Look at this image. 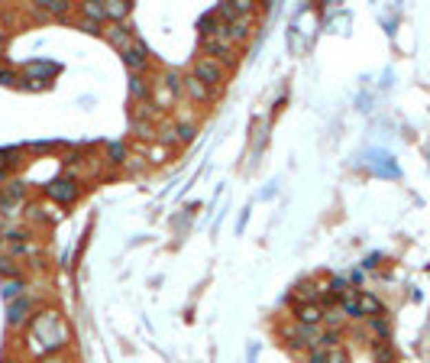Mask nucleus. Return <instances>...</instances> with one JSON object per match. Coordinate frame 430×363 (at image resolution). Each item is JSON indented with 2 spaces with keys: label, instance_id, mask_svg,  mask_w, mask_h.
<instances>
[{
  "label": "nucleus",
  "instance_id": "20",
  "mask_svg": "<svg viewBox=\"0 0 430 363\" xmlns=\"http://www.w3.org/2000/svg\"><path fill=\"white\" fill-rule=\"evenodd\" d=\"M74 10H78V17H84V20H94V23H101V26H107L104 0H84V3H78Z\"/></svg>",
  "mask_w": 430,
  "mask_h": 363
},
{
  "label": "nucleus",
  "instance_id": "21",
  "mask_svg": "<svg viewBox=\"0 0 430 363\" xmlns=\"http://www.w3.org/2000/svg\"><path fill=\"white\" fill-rule=\"evenodd\" d=\"M156 143L158 146H165V150H181L178 146V127H175V120H168V124H162L158 120V133H156Z\"/></svg>",
  "mask_w": 430,
  "mask_h": 363
},
{
  "label": "nucleus",
  "instance_id": "26",
  "mask_svg": "<svg viewBox=\"0 0 430 363\" xmlns=\"http://www.w3.org/2000/svg\"><path fill=\"white\" fill-rule=\"evenodd\" d=\"M130 146H126V143H110V146H107V162H110V166H120V169H123L126 166V159H130Z\"/></svg>",
  "mask_w": 430,
  "mask_h": 363
},
{
  "label": "nucleus",
  "instance_id": "16",
  "mask_svg": "<svg viewBox=\"0 0 430 363\" xmlns=\"http://www.w3.org/2000/svg\"><path fill=\"white\" fill-rule=\"evenodd\" d=\"M156 78L172 91V95L178 97V101H185V72H178V68H162Z\"/></svg>",
  "mask_w": 430,
  "mask_h": 363
},
{
  "label": "nucleus",
  "instance_id": "34",
  "mask_svg": "<svg viewBox=\"0 0 430 363\" xmlns=\"http://www.w3.org/2000/svg\"><path fill=\"white\" fill-rule=\"evenodd\" d=\"M343 344V331H330V328H324V334H320V347H340Z\"/></svg>",
  "mask_w": 430,
  "mask_h": 363
},
{
  "label": "nucleus",
  "instance_id": "18",
  "mask_svg": "<svg viewBox=\"0 0 430 363\" xmlns=\"http://www.w3.org/2000/svg\"><path fill=\"white\" fill-rule=\"evenodd\" d=\"M223 20L217 17V10H207L204 17L198 20V32H201V39H210V36H223Z\"/></svg>",
  "mask_w": 430,
  "mask_h": 363
},
{
  "label": "nucleus",
  "instance_id": "31",
  "mask_svg": "<svg viewBox=\"0 0 430 363\" xmlns=\"http://www.w3.org/2000/svg\"><path fill=\"white\" fill-rule=\"evenodd\" d=\"M20 81H23V75L13 68V65L0 62V85H3V88H20Z\"/></svg>",
  "mask_w": 430,
  "mask_h": 363
},
{
  "label": "nucleus",
  "instance_id": "36",
  "mask_svg": "<svg viewBox=\"0 0 430 363\" xmlns=\"http://www.w3.org/2000/svg\"><path fill=\"white\" fill-rule=\"evenodd\" d=\"M32 363H72V357H68V351H62V353H45V357H39Z\"/></svg>",
  "mask_w": 430,
  "mask_h": 363
},
{
  "label": "nucleus",
  "instance_id": "11",
  "mask_svg": "<svg viewBox=\"0 0 430 363\" xmlns=\"http://www.w3.org/2000/svg\"><path fill=\"white\" fill-rule=\"evenodd\" d=\"M291 321L311 324V328H324V305H314V302H291Z\"/></svg>",
  "mask_w": 430,
  "mask_h": 363
},
{
  "label": "nucleus",
  "instance_id": "29",
  "mask_svg": "<svg viewBox=\"0 0 430 363\" xmlns=\"http://www.w3.org/2000/svg\"><path fill=\"white\" fill-rule=\"evenodd\" d=\"M146 169H149L146 156H143L139 150H133V153H130V159H126V166H123V172H126V175H143Z\"/></svg>",
  "mask_w": 430,
  "mask_h": 363
},
{
  "label": "nucleus",
  "instance_id": "10",
  "mask_svg": "<svg viewBox=\"0 0 430 363\" xmlns=\"http://www.w3.org/2000/svg\"><path fill=\"white\" fill-rule=\"evenodd\" d=\"M72 10L74 3H68V0H36V3H30V13L39 20H65Z\"/></svg>",
  "mask_w": 430,
  "mask_h": 363
},
{
  "label": "nucleus",
  "instance_id": "2",
  "mask_svg": "<svg viewBox=\"0 0 430 363\" xmlns=\"http://www.w3.org/2000/svg\"><path fill=\"white\" fill-rule=\"evenodd\" d=\"M320 334H324V328L298 324V321H291V318L285 321V324H278V337H282V344L294 353V357H301V353L320 347Z\"/></svg>",
  "mask_w": 430,
  "mask_h": 363
},
{
  "label": "nucleus",
  "instance_id": "14",
  "mask_svg": "<svg viewBox=\"0 0 430 363\" xmlns=\"http://www.w3.org/2000/svg\"><path fill=\"white\" fill-rule=\"evenodd\" d=\"M126 91L133 104H149L152 97V75H126Z\"/></svg>",
  "mask_w": 430,
  "mask_h": 363
},
{
  "label": "nucleus",
  "instance_id": "30",
  "mask_svg": "<svg viewBox=\"0 0 430 363\" xmlns=\"http://www.w3.org/2000/svg\"><path fill=\"white\" fill-rule=\"evenodd\" d=\"M372 360L376 363H395V347H391V341L372 344Z\"/></svg>",
  "mask_w": 430,
  "mask_h": 363
},
{
  "label": "nucleus",
  "instance_id": "25",
  "mask_svg": "<svg viewBox=\"0 0 430 363\" xmlns=\"http://www.w3.org/2000/svg\"><path fill=\"white\" fill-rule=\"evenodd\" d=\"M0 279H3V282H7V279H23V263L7 257L3 250H0Z\"/></svg>",
  "mask_w": 430,
  "mask_h": 363
},
{
  "label": "nucleus",
  "instance_id": "17",
  "mask_svg": "<svg viewBox=\"0 0 430 363\" xmlns=\"http://www.w3.org/2000/svg\"><path fill=\"white\" fill-rule=\"evenodd\" d=\"M347 311L340 308V302H327L324 305V328L330 331H347Z\"/></svg>",
  "mask_w": 430,
  "mask_h": 363
},
{
  "label": "nucleus",
  "instance_id": "7",
  "mask_svg": "<svg viewBox=\"0 0 430 363\" xmlns=\"http://www.w3.org/2000/svg\"><path fill=\"white\" fill-rule=\"evenodd\" d=\"M120 59H123V65H126V75H149L152 55H149V46L143 36H136L133 46H130L126 52H120Z\"/></svg>",
  "mask_w": 430,
  "mask_h": 363
},
{
  "label": "nucleus",
  "instance_id": "32",
  "mask_svg": "<svg viewBox=\"0 0 430 363\" xmlns=\"http://www.w3.org/2000/svg\"><path fill=\"white\" fill-rule=\"evenodd\" d=\"M23 217H26L30 224H45V221H49L45 208H42V204H30V202H26V208H23Z\"/></svg>",
  "mask_w": 430,
  "mask_h": 363
},
{
  "label": "nucleus",
  "instance_id": "6",
  "mask_svg": "<svg viewBox=\"0 0 430 363\" xmlns=\"http://www.w3.org/2000/svg\"><path fill=\"white\" fill-rule=\"evenodd\" d=\"M36 311H39V305H36V299L26 292L23 299L7 305V328H10V331H26L32 324V318H36Z\"/></svg>",
  "mask_w": 430,
  "mask_h": 363
},
{
  "label": "nucleus",
  "instance_id": "23",
  "mask_svg": "<svg viewBox=\"0 0 430 363\" xmlns=\"http://www.w3.org/2000/svg\"><path fill=\"white\" fill-rule=\"evenodd\" d=\"M382 341H391V324L385 315L369 318V344H382Z\"/></svg>",
  "mask_w": 430,
  "mask_h": 363
},
{
  "label": "nucleus",
  "instance_id": "13",
  "mask_svg": "<svg viewBox=\"0 0 430 363\" xmlns=\"http://www.w3.org/2000/svg\"><path fill=\"white\" fill-rule=\"evenodd\" d=\"M252 30H256V17H236V20L227 23V30H223V36L230 39L236 49H243V46L249 43Z\"/></svg>",
  "mask_w": 430,
  "mask_h": 363
},
{
  "label": "nucleus",
  "instance_id": "27",
  "mask_svg": "<svg viewBox=\"0 0 430 363\" xmlns=\"http://www.w3.org/2000/svg\"><path fill=\"white\" fill-rule=\"evenodd\" d=\"M340 308L347 311L349 321H366V318H362V308H359V288H356V292H349L347 299H340Z\"/></svg>",
  "mask_w": 430,
  "mask_h": 363
},
{
  "label": "nucleus",
  "instance_id": "35",
  "mask_svg": "<svg viewBox=\"0 0 430 363\" xmlns=\"http://www.w3.org/2000/svg\"><path fill=\"white\" fill-rule=\"evenodd\" d=\"M74 23H78L84 32H91V36H104V26H101V23H94V20H84V17H78Z\"/></svg>",
  "mask_w": 430,
  "mask_h": 363
},
{
  "label": "nucleus",
  "instance_id": "19",
  "mask_svg": "<svg viewBox=\"0 0 430 363\" xmlns=\"http://www.w3.org/2000/svg\"><path fill=\"white\" fill-rule=\"evenodd\" d=\"M104 10H107V23H130L133 3L130 0H104Z\"/></svg>",
  "mask_w": 430,
  "mask_h": 363
},
{
  "label": "nucleus",
  "instance_id": "28",
  "mask_svg": "<svg viewBox=\"0 0 430 363\" xmlns=\"http://www.w3.org/2000/svg\"><path fill=\"white\" fill-rule=\"evenodd\" d=\"M23 295H26V279H7V282H3V299H7V305L23 299Z\"/></svg>",
  "mask_w": 430,
  "mask_h": 363
},
{
  "label": "nucleus",
  "instance_id": "22",
  "mask_svg": "<svg viewBox=\"0 0 430 363\" xmlns=\"http://www.w3.org/2000/svg\"><path fill=\"white\" fill-rule=\"evenodd\" d=\"M17 166H20V150H0V188L13 179Z\"/></svg>",
  "mask_w": 430,
  "mask_h": 363
},
{
  "label": "nucleus",
  "instance_id": "33",
  "mask_svg": "<svg viewBox=\"0 0 430 363\" xmlns=\"http://www.w3.org/2000/svg\"><path fill=\"white\" fill-rule=\"evenodd\" d=\"M178 127V146H188L198 137V124H175Z\"/></svg>",
  "mask_w": 430,
  "mask_h": 363
},
{
  "label": "nucleus",
  "instance_id": "24",
  "mask_svg": "<svg viewBox=\"0 0 430 363\" xmlns=\"http://www.w3.org/2000/svg\"><path fill=\"white\" fill-rule=\"evenodd\" d=\"M359 308H362V318H378V315H385V305L372 295V292H359Z\"/></svg>",
  "mask_w": 430,
  "mask_h": 363
},
{
  "label": "nucleus",
  "instance_id": "3",
  "mask_svg": "<svg viewBox=\"0 0 430 363\" xmlns=\"http://www.w3.org/2000/svg\"><path fill=\"white\" fill-rule=\"evenodd\" d=\"M81 192H84L81 179L72 175V172H62V175H55L52 182H45V185H42V195H45L52 204H62V208H68V204L78 202Z\"/></svg>",
  "mask_w": 430,
  "mask_h": 363
},
{
  "label": "nucleus",
  "instance_id": "5",
  "mask_svg": "<svg viewBox=\"0 0 430 363\" xmlns=\"http://www.w3.org/2000/svg\"><path fill=\"white\" fill-rule=\"evenodd\" d=\"M240 52H243V49H236L227 36H210V39H201V55H207V59H214V62H221L227 72L240 62Z\"/></svg>",
  "mask_w": 430,
  "mask_h": 363
},
{
  "label": "nucleus",
  "instance_id": "8",
  "mask_svg": "<svg viewBox=\"0 0 430 363\" xmlns=\"http://www.w3.org/2000/svg\"><path fill=\"white\" fill-rule=\"evenodd\" d=\"M217 91H210L204 81H198V78L191 75V72H185V101H188L191 107H198V110H207V107L217 104Z\"/></svg>",
  "mask_w": 430,
  "mask_h": 363
},
{
  "label": "nucleus",
  "instance_id": "38",
  "mask_svg": "<svg viewBox=\"0 0 430 363\" xmlns=\"http://www.w3.org/2000/svg\"><path fill=\"white\" fill-rule=\"evenodd\" d=\"M0 363H23V360H17V357H3Z\"/></svg>",
  "mask_w": 430,
  "mask_h": 363
},
{
  "label": "nucleus",
  "instance_id": "9",
  "mask_svg": "<svg viewBox=\"0 0 430 363\" xmlns=\"http://www.w3.org/2000/svg\"><path fill=\"white\" fill-rule=\"evenodd\" d=\"M139 32L133 30V23H107L104 26V39L110 49H116V52H126L130 46H133V39H136Z\"/></svg>",
  "mask_w": 430,
  "mask_h": 363
},
{
  "label": "nucleus",
  "instance_id": "15",
  "mask_svg": "<svg viewBox=\"0 0 430 363\" xmlns=\"http://www.w3.org/2000/svg\"><path fill=\"white\" fill-rule=\"evenodd\" d=\"M288 302H314V305H324L320 299V288H317V279H298L291 288Z\"/></svg>",
  "mask_w": 430,
  "mask_h": 363
},
{
  "label": "nucleus",
  "instance_id": "4",
  "mask_svg": "<svg viewBox=\"0 0 430 363\" xmlns=\"http://www.w3.org/2000/svg\"><path fill=\"white\" fill-rule=\"evenodd\" d=\"M191 75L198 78V81H204L210 91L223 95V88H227V78H230V72H227L221 62L207 59V55H198V59L191 62Z\"/></svg>",
  "mask_w": 430,
  "mask_h": 363
},
{
  "label": "nucleus",
  "instance_id": "37",
  "mask_svg": "<svg viewBox=\"0 0 430 363\" xmlns=\"http://www.w3.org/2000/svg\"><path fill=\"white\" fill-rule=\"evenodd\" d=\"M7 46H10V36L0 30V62H3V55H7Z\"/></svg>",
  "mask_w": 430,
  "mask_h": 363
},
{
  "label": "nucleus",
  "instance_id": "12",
  "mask_svg": "<svg viewBox=\"0 0 430 363\" xmlns=\"http://www.w3.org/2000/svg\"><path fill=\"white\" fill-rule=\"evenodd\" d=\"M23 78H30V81H42V85H52V78L59 75V65L49 62V59H32V62L23 65Z\"/></svg>",
  "mask_w": 430,
  "mask_h": 363
},
{
  "label": "nucleus",
  "instance_id": "1",
  "mask_svg": "<svg viewBox=\"0 0 430 363\" xmlns=\"http://www.w3.org/2000/svg\"><path fill=\"white\" fill-rule=\"evenodd\" d=\"M72 347V331H68V321L59 308H39L32 324L26 328V353L32 360H39L45 353H62Z\"/></svg>",
  "mask_w": 430,
  "mask_h": 363
}]
</instances>
